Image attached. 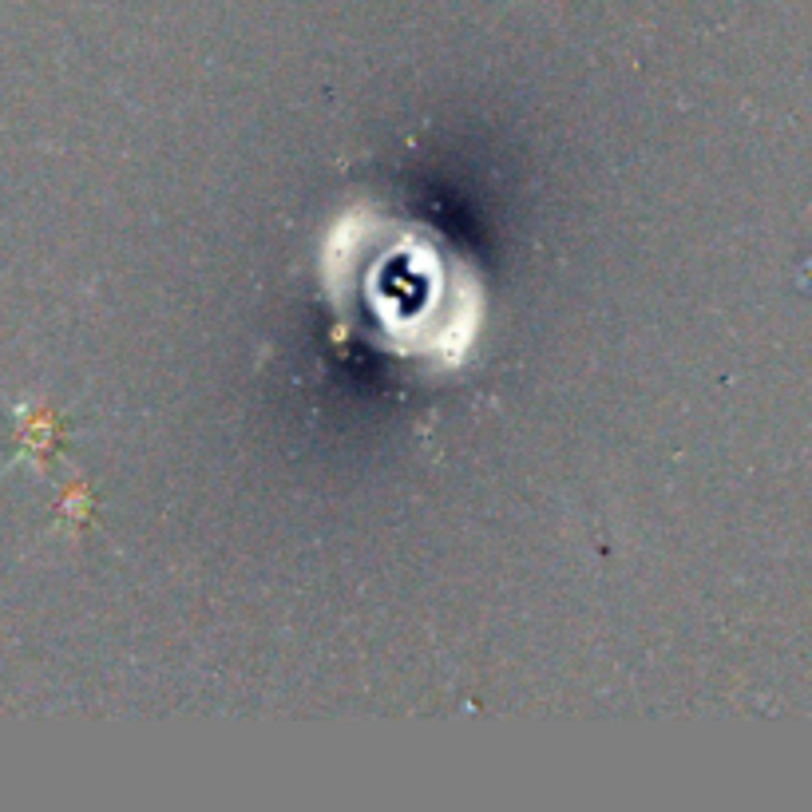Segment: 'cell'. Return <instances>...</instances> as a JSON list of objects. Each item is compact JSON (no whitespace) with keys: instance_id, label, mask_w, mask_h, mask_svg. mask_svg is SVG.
Returning a JSON list of instances; mask_svg holds the SVG:
<instances>
[{"instance_id":"6da1fadb","label":"cell","mask_w":812,"mask_h":812,"mask_svg":"<svg viewBox=\"0 0 812 812\" xmlns=\"http://www.w3.org/2000/svg\"><path fill=\"white\" fill-rule=\"evenodd\" d=\"M52 440H56V424H52V416H48L44 408L24 412V448H28L36 460H44V456H48Z\"/></svg>"}]
</instances>
